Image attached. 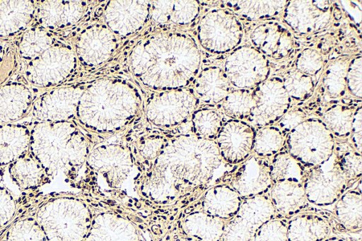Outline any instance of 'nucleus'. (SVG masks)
Instances as JSON below:
<instances>
[{
	"instance_id": "obj_47",
	"label": "nucleus",
	"mask_w": 362,
	"mask_h": 241,
	"mask_svg": "<svg viewBox=\"0 0 362 241\" xmlns=\"http://www.w3.org/2000/svg\"><path fill=\"white\" fill-rule=\"evenodd\" d=\"M323 63V57L318 51L306 48L298 55L295 69L313 77L320 71Z\"/></svg>"
},
{
	"instance_id": "obj_14",
	"label": "nucleus",
	"mask_w": 362,
	"mask_h": 241,
	"mask_svg": "<svg viewBox=\"0 0 362 241\" xmlns=\"http://www.w3.org/2000/svg\"><path fill=\"white\" fill-rule=\"evenodd\" d=\"M253 93L257 103L247 119L253 127L272 126L290 107L291 99L279 77L267 79L255 87Z\"/></svg>"
},
{
	"instance_id": "obj_49",
	"label": "nucleus",
	"mask_w": 362,
	"mask_h": 241,
	"mask_svg": "<svg viewBox=\"0 0 362 241\" xmlns=\"http://www.w3.org/2000/svg\"><path fill=\"white\" fill-rule=\"evenodd\" d=\"M165 143V140L161 136L149 137L142 140L139 143L138 153L140 159L148 163V167L147 169L150 167L157 158Z\"/></svg>"
},
{
	"instance_id": "obj_46",
	"label": "nucleus",
	"mask_w": 362,
	"mask_h": 241,
	"mask_svg": "<svg viewBox=\"0 0 362 241\" xmlns=\"http://www.w3.org/2000/svg\"><path fill=\"white\" fill-rule=\"evenodd\" d=\"M339 165L347 179L349 187L360 180L362 173L361 154L354 149H349L339 154H335Z\"/></svg>"
},
{
	"instance_id": "obj_53",
	"label": "nucleus",
	"mask_w": 362,
	"mask_h": 241,
	"mask_svg": "<svg viewBox=\"0 0 362 241\" xmlns=\"http://www.w3.org/2000/svg\"><path fill=\"white\" fill-rule=\"evenodd\" d=\"M170 241H199V240L184 235L182 236L175 237V238L171 240Z\"/></svg>"
},
{
	"instance_id": "obj_25",
	"label": "nucleus",
	"mask_w": 362,
	"mask_h": 241,
	"mask_svg": "<svg viewBox=\"0 0 362 241\" xmlns=\"http://www.w3.org/2000/svg\"><path fill=\"white\" fill-rule=\"evenodd\" d=\"M242 200L229 184H218L205 192L201 201V210L227 221L236 214Z\"/></svg>"
},
{
	"instance_id": "obj_54",
	"label": "nucleus",
	"mask_w": 362,
	"mask_h": 241,
	"mask_svg": "<svg viewBox=\"0 0 362 241\" xmlns=\"http://www.w3.org/2000/svg\"><path fill=\"white\" fill-rule=\"evenodd\" d=\"M323 241H345L344 239L338 237H329Z\"/></svg>"
},
{
	"instance_id": "obj_30",
	"label": "nucleus",
	"mask_w": 362,
	"mask_h": 241,
	"mask_svg": "<svg viewBox=\"0 0 362 241\" xmlns=\"http://www.w3.org/2000/svg\"><path fill=\"white\" fill-rule=\"evenodd\" d=\"M30 128L16 124L0 125V167L9 165L29 151Z\"/></svg>"
},
{
	"instance_id": "obj_19",
	"label": "nucleus",
	"mask_w": 362,
	"mask_h": 241,
	"mask_svg": "<svg viewBox=\"0 0 362 241\" xmlns=\"http://www.w3.org/2000/svg\"><path fill=\"white\" fill-rule=\"evenodd\" d=\"M150 1H110L103 17L108 28L125 37L139 30L150 15Z\"/></svg>"
},
{
	"instance_id": "obj_26",
	"label": "nucleus",
	"mask_w": 362,
	"mask_h": 241,
	"mask_svg": "<svg viewBox=\"0 0 362 241\" xmlns=\"http://www.w3.org/2000/svg\"><path fill=\"white\" fill-rule=\"evenodd\" d=\"M32 104L29 88L21 83H12L0 88V125L12 124L28 112Z\"/></svg>"
},
{
	"instance_id": "obj_4",
	"label": "nucleus",
	"mask_w": 362,
	"mask_h": 241,
	"mask_svg": "<svg viewBox=\"0 0 362 241\" xmlns=\"http://www.w3.org/2000/svg\"><path fill=\"white\" fill-rule=\"evenodd\" d=\"M139 109V97L132 87L120 81L101 78L84 89L76 117L89 129L112 133L127 126Z\"/></svg>"
},
{
	"instance_id": "obj_17",
	"label": "nucleus",
	"mask_w": 362,
	"mask_h": 241,
	"mask_svg": "<svg viewBox=\"0 0 362 241\" xmlns=\"http://www.w3.org/2000/svg\"><path fill=\"white\" fill-rule=\"evenodd\" d=\"M329 1H288L284 9V21L294 32L306 35L317 32L329 23Z\"/></svg>"
},
{
	"instance_id": "obj_52",
	"label": "nucleus",
	"mask_w": 362,
	"mask_h": 241,
	"mask_svg": "<svg viewBox=\"0 0 362 241\" xmlns=\"http://www.w3.org/2000/svg\"><path fill=\"white\" fill-rule=\"evenodd\" d=\"M355 151L361 153L362 148V108L361 105L357 107L351 124L350 135Z\"/></svg>"
},
{
	"instance_id": "obj_35",
	"label": "nucleus",
	"mask_w": 362,
	"mask_h": 241,
	"mask_svg": "<svg viewBox=\"0 0 362 241\" xmlns=\"http://www.w3.org/2000/svg\"><path fill=\"white\" fill-rule=\"evenodd\" d=\"M362 196L360 190L345 192L334 203V214L339 223L349 230H361L362 226Z\"/></svg>"
},
{
	"instance_id": "obj_45",
	"label": "nucleus",
	"mask_w": 362,
	"mask_h": 241,
	"mask_svg": "<svg viewBox=\"0 0 362 241\" xmlns=\"http://www.w3.org/2000/svg\"><path fill=\"white\" fill-rule=\"evenodd\" d=\"M252 241H288L287 222L275 217L267 221L257 230Z\"/></svg>"
},
{
	"instance_id": "obj_51",
	"label": "nucleus",
	"mask_w": 362,
	"mask_h": 241,
	"mask_svg": "<svg viewBox=\"0 0 362 241\" xmlns=\"http://www.w3.org/2000/svg\"><path fill=\"white\" fill-rule=\"evenodd\" d=\"M306 113L300 108L288 110L277 122V127L286 136L299 124L306 119Z\"/></svg>"
},
{
	"instance_id": "obj_8",
	"label": "nucleus",
	"mask_w": 362,
	"mask_h": 241,
	"mask_svg": "<svg viewBox=\"0 0 362 241\" xmlns=\"http://www.w3.org/2000/svg\"><path fill=\"white\" fill-rule=\"evenodd\" d=\"M333 155L325 163L305 171L302 184L308 201L314 205L327 206L334 204L349 187L339 160Z\"/></svg>"
},
{
	"instance_id": "obj_24",
	"label": "nucleus",
	"mask_w": 362,
	"mask_h": 241,
	"mask_svg": "<svg viewBox=\"0 0 362 241\" xmlns=\"http://www.w3.org/2000/svg\"><path fill=\"white\" fill-rule=\"evenodd\" d=\"M268 195L276 214L291 216L303 209L308 201L302 182L281 180L274 183Z\"/></svg>"
},
{
	"instance_id": "obj_21",
	"label": "nucleus",
	"mask_w": 362,
	"mask_h": 241,
	"mask_svg": "<svg viewBox=\"0 0 362 241\" xmlns=\"http://www.w3.org/2000/svg\"><path fill=\"white\" fill-rule=\"evenodd\" d=\"M250 39L253 47L274 60L286 58L294 47L289 30L274 21H267L254 28Z\"/></svg>"
},
{
	"instance_id": "obj_48",
	"label": "nucleus",
	"mask_w": 362,
	"mask_h": 241,
	"mask_svg": "<svg viewBox=\"0 0 362 241\" xmlns=\"http://www.w3.org/2000/svg\"><path fill=\"white\" fill-rule=\"evenodd\" d=\"M346 89L353 96H362V63L361 56L352 59L349 64L346 77Z\"/></svg>"
},
{
	"instance_id": "obj_28",
	"label": "nucleus",
	"mask_w": 362,
	"mask_h": 241,
	"mask_svg": "<svg viewBox=\"0 0 362 241\" xmlns=\"http://www.w3.org/2000/svg\"><path fill=\"white\" fill-rule=\"evenodd\" d=\"M231 84L224 70L218 66L204 69L195 80L194 91L197 99L214 105L222 102L231 91Z\"/></svg>"
},
{
	"instance_id": "obj_50",
	"label": "nucleus",
	"mask_w": 362,
	"mask_h": 241,
	"mask_svg": "<svg viewBox=\"0 0 362 241\" xmlns=\"http://www.w3.org/2000/svg\"><path fill=\"white\" fill-rule=\"evenodd\" d=\"M16 210L17 203L13 195L5 187H0V229L13 219Z\"/></svg>"
},
{
	"instance_id": "obj_36",
	"label": "nucleus",
	"mask_w": 362,
	"mask_h": 241,
	"mask_svg": "<svg viewBox=\"0 0 362 241\" xmlns=\"http://www.w3.org/2000/svg\"><path fill=\"white\" fill-rule=\"evenodd\" d=\"M356 108L354 105L342 104L332 105L325 111L321 120L333 135L339 138L348 137Z\"/></svg>"
},
{
	"instance_id": "obj_22",
	"label": "nucleus",
	"mask_w": 362,
	"mask_h": 241,
	"mask_svg": "<svg viewBox=\"0 0 362 241\" xmlns=\"http://www.w3.org/2000/svg\"><path fill=\"white\" fill-rule=\"evenodd\" d=\"M84 241H141V235L131 221L120 214L107 211L93 217Z\"/></svg>"
},
{
	"instance_id": "obj_38",
	"label": "nucleus",
	"mask_w": 362,
	"mask_h": 241,
	"mask_svg": "<svg viewBox=\"0 0 362 241\" xmlns=\"http://www.w3.org/2000/svg\"><path fill=\"white\" fill-rule=\"evenodd\" d=\"M253 90L236 89L231 90L222 101L225 114L232 119H247L256 106Z\"/></svg>"
},
{
	"instance_id": "obj_2",
	"label": "nucleus",
	"mask_w": 362,
	"mask_h": 241,
	"mask_svg": "<svg viewBox=\"0 0 362 241\" xmlns=\"http://www.w3.org/2000/svg\"><path fill=\"white\" fill-rule=\"evenodd\" d=\"M201 53L189 36L158 33L141 40L130 55L132 73L154 89L175 90L187 86L197 76Z\"/></svg>"
},
{
	"instance_id": "obj_41",
	"label": "nucleus",
	"mask_w": 362,
	"mask_h": 241,
	"mask_svg": "<svg viewBox=\"0 0 362 241\" xmlns=\"http://www.w3.org/2000/svg\"><path fill=\"white\" fill-rule=\"evenodd\" d=\"M286 136L275 126L259 128L256 131L252 152L260 158H268L279 153L284 146Z\"/></svg>"
},
{
	"instance_id": "obj_27",
	"label": "nucleus",
	"mask_w": 362,
	"mask_h": 241,
	"mask_svg": "<svg viewBox=\"0 0 362 241\" xmlns=\"http://www.w3.org/2000/svg\"><path fill=\"white\" fill-rule=\"evenodd\" d=\"M8 166L12 181L23 192L35 190L51 181V177L29 151Z\"/></svg>"
},
{
	"instance_id": "obj_1",
	"label": "nucleus",
	"mask_w": 362,
	"mask_h": 241,
	"mask_svg": "<svg viewBox=\"0 0 362 241\" xmlns=\"http://www.w3.org/2000/svg\"><path fill=\"white\" fill-rule=\"evenodd\" d=\"M223 159L215 140L180 134L165 142L138 182L140 194L151 202L179 200L207 183Z\"/></svg>"
},
{
	"instance_id": "obj_5",
	"label": "nucleus",
	"mask_w": 362,
	"mask_h": 241,
	"mask_svg": "<svg viewBox=\"0 0 362 241\" xmlns=\"http://www.w3.org/2000/svg\"><path fill=\"white\" fill-rule=\"evenodd\" d=\"M93 217L86 202L71 196L47 200L35 216L47 241H84Z\"/></svg>"
},
{
	"instance_id": "obj_16",
	"label": "nucleus",
	"mask_w": 362,
	"mask_h": 241,
	"mask_svg": "<svg viewBox=\"0 0 362 241\" xmlns=\"http://www.w3.org/2000/svg\"><path fill=\"white\" fill-rule=\"evenodd\" d=\"M83 90L81 88L66 87L47 92L35 101L33 116L37 122L71 121L76 117L78 104Z\"/></svg>"
},
{
	"instance_id": "obj_55",
	"label": "nucleus",
	"mask_w": 362,
	"mask_h": 241,
	"mask_svg": "<svg viewBox=\"0 0 362 241\" xmlns=\"http://www.w3.org/2000/svg\"><path fill=\"white\" fill-rule=\"evenodd\" d=\"M2 57H3V47H2V45L0 42V63L2 60Z\"/></svg>"
},
{
	"instance_id": "obj_13",
	"label": "nucleus",
	"mask_w": 362,
	"mask_h": 241,
	"mask_svg": "<svg viewBox=\"0 0 362 241\" xmlns=\"http://www.w3.org/2000/svg\"><path fill=\"white\" fill-rule=\"evenodd\" d=\"M224 71L231 86L251 89L267 79L270 71L268 59L252 46H241L226 58Z\"/></svg>"
},
{
	"instance_id": "obj_37",
	"label": "nucleus",
	"mask_w": 362,
	"mask_h": 241,
	"mask_svg": "<svg viewBox=\"0 0 362 241\" xmlns=\"http://www.w3.org/2000/svg\"><path fill=\"white\" fill-rule=\"evenodd\" d=\"M270 174L273 184L281 180H296L302 182L307 168L294 159L288 152H279L271 160Z\"/></svg>"
},
{
	"instance_id": "obj_44",
	"label": "nucleus",
	"mask_w": 362,
	"mask_h": 241,
	"mask_svg": "<svg viewBox=\"0 0 362 241\" xmlns=\"http://www.w3.org/2000/svg\"><path fill=\"white\" fill-rule=\"evenodd\" d=\"M6 241H47V239L34 216L16 222L8 230Z\"/></svg>"
},
{
	"instance_id": "obj_29",
	"label": "nucleus",
	"mask_w": 362,
	"mask_h": 241,
	"mask_svg": "<svg viewBox=\"0 0 362 241\" xmlns=\"http://www.w3.org/2000/svg\"><path fill=\"white\" fill-rule=\"evenodd\" d=\"M199 13V4L194 0L153 1L150 7L151 19L158 24H189Z\"/></svg>"
},
{
	"instance_id": "obj_7",
	"label": "nucleus",
	"mask_w": 362,
	"mask_h": 241,
	"mask_svg": "<svg viewBox=\"0 0 362 241\" xmlns=\"http://www.w3.org/2000/svg\"><path fill=\"white\" fill-rule=\"evenodd\" d=\"M243 35L241 23L235 14L226 9L210 11L199 23V41L211 53L223 54L234 50Z\"/></svg>"
},
{
	"instance_id": "obj_43",
	"label": "nucleus",
	"mask_w": 362,
	"mask_h": 241,
	"mask_svg": "<svg viewBox=\"0 0 362 241\" xmlns=\"http://www.w3.org/2000/svg\"><path fill=\"white\" fill-rule=\"evenodd\" d=\"M282 82L290 98L297 101L308 99L311 96L315 88L313 78L295 68L284 73Z\"/></svg>"
},
{
	"instance_id": "obj_39",
	"label": "nucleus",
	"mask_w": 362,
	"mask_h": 241,
	"mask_svg": "<svg viewBox=\"0 0 362 241\" xmlns=\"http://www.w3.org/2000/svg\"><path fill=\"white\" fill-rule=\"evenodd\" d=\"M53 38L45 30L30 28L23 35L19 44V52L23 59L30 62L53 46Z\"/></svg>"
},
{
	"instance_id": "obj_12",
	"label": "nucleus",
	"mask_w": 362,
	"mask_h": 241,
	"mask_svg": "<svg viewBox=\"0 0 362 241\" xmlns=\"http://www.w3.org/2000/svg\"><path fill=\"white\" fill-rule=\"evenodd\" d=\"M275 216L268 195L243 199L236 214L226 221L221 241H252L259 227Z\"/></svg>"
},
{
	"instance_id": "obj_31",
	"label": "nucleus",
	"mask_w": 362,
	"mask_h": 241,
	"mask_svg": "<svg viewBox=\"0 0 362 241\" xmlns=\"http://www.w3.org/2000/svg\"><path fill=\"white\" fill-rule=\"evenodd\" d=\"M226 221L199 210L186 215L182 221L184 235L199 241H221Z\"/></svg>"
},
{
	"instance_id": "obj_32",
	"label": "nucleus",
	"mask_w": 362,
	"mask_h": 241,
	"mask_svg": "<svg viewBox=\"0 0 362 241\" xmlns=\"http://www.w3.org/2000/svg\"><path fill=\"white\" fill-rule=\"evenodd\" d=\"M35 8L33 1H0V37H8L24 29Z\"/></svg>"
},
{
	"instance_id": "obj_11",
	"label": "nucleus",
	"mask_w": 362,
	"mask_h": 241,
	"mask_svg": "<svg viewBox=\"0 0 362 241\" xmlns=\"http://www.w3.org/2000/svg\"><path fill=\"white\" fill-rule=\"evenodd\" d=\"M76 66V57L71 49L54 45L28 63L25 74L33 86H52L68 78Z\"/></svg>"
},
{
	"instance_id": "obj_10",
	"label": "nucleus",
	"mask_w": 362,
	"mask_h": 241,
	"mask_svg": "<svg viewBox=\"0 0 362 241\" xmlns=\"http://www.w3.org/2000/svg\"><path fill=\"white\" fill-rule=\"evenodd\" d=\"M197 105V98L189 90H170L148 100L146 116L156 127L170 128L186 122L195 111Z\"/></svg>"
},
{
	"instance_id": "obj_42",
	"label": "nucleus",
	"mask_w": 362,
	"mask_h": 241,
	"mask_svg": "<svg viewBox=\"0 0 362 241\" xmlns=\"http://www.w3.org/2000/svg\"><path fill=\"white\" fill-rule=\"evenodd\" d=\"M350 58L339 59L329 64L323 78L324 87L331 98L342 97L346 93V77Z\"/></svg>"
},
{
	"instance_id": "obj_15",
	"label": "nucleus",
	"mask_w": 362,
	"mask_h": 241,
	"mask_svg": "<svg viewBox=\"0 0 362 241\" xmlns=\"http://www.w3.org/2000/svg\"><path fill=\"white\" fill-rule=\"evenodd\" d=\"M255 134V127L243 120L230 119L224 122L215 139L223 160L236 165L248 158Z\"/></svg>"
},
{
	"instance_id": "obj_9",
	"label": "nucleus",
	"mask_w": 362,
	"mask_h": 241,
	"mask_svg": "<svg viewBox=\"0 0 362 241\" xmlns=\"http://www.w3.org/2000/svg\"><path fill=\"white\" fill-rule=\"evenodd\" d=\"M86 165L110 189H119L132 175L134 160L129 148L116 143L97 146L90 151Z\"/></svg>"
},
{
	"instance_id": "obj_3",
	"label": "nucleus",
	"mask_w": 362,
	"mask_h": 241,
	"mask_svg": "<svg viewBox=\"0 0 362 241\" xmlns=\"http://www.w3.org/2000/svg\"><path fill=\"white\" fill-rule=\"evenodd\" d=\"M29 151L51 179H76L90 151L88 139L71 121L37 122L30 128Z\"/></svg>"
},
{
	"instance_id": "obj_20",
	"label": "nucleus",
	"mask_w": 362,
	"mask_h": 241,
	"mask_svg": "<svg viewBox=\"0 0 362 241\" xmlns=\"http://www.w3.org/2000/svg\"><path fill=\"white\" fill-rule=\"evenodd\" d=\"M117 47L115 34L107 26L95 25L86 28L76 42V54L84 64L89 66L106 61Z\"/></svg>"
},
{
	"instance_id": "obj_34",
	"label": "nucleus",
	"mask_w": 362,
	"mask_h": 241,
	"mask_svg": "<svg viewBox=\"0 0 362 241\" xmlns=\"http://www.w3.org/2000/svg\"><path fill=\"white\" fill-rule=\"evenodd\" d=\"M225 5L235 16L247 20L275 16L281 13L288 1H224Z\"/></svg>"
},
{
	"instance_id": "obj_56",
	"label": "nucleus",
	"mask_w": 362,
	"mask_h": 241,
	"mask_svg": "<svg viewBox=\"0 0 362 241\" xmlns=\"http://www.w3.org/2000/svg\"><path fill=\"white\" fill-rule=\"evenodd\" d=\"M1 170H2V167H0V177H1Z\"/></svg>"
},
{
	"instance_id": "obj_33",
	"label": "nucleus",
	"mask_w": 362,
	"mask_h": 241,
	"mask_svg": "<svg viewBox=\"0 0 362 241\" xmlns=\"http://www.w3.org/2000/svg\"><path fill=\"white\" fill-rule=\"evenodd\" d=\"M328 222L314 214H302L287 222L288 241H323L329 237Z\"/></svg>"
},
{
	"instance_id": "obj_40",
	"label": "nucleus",
	"mask_w": 362,
	"mask_h": 241,
	"mask_svg": "<svg viewBox=\"0 0 362 241\" xmlns=\"http://www.w3.org/2000/svg\"><path fill=\"white\" fill-rule=\"evenodd\" d=\"M189 122L192 134L210 140H215L223 124L216 111L207 108L195 110Z\"/></svg>"
},
{
	"instance_id": "obj_6",
	"label": "nucleus",
	"mask_w": 362,
	"mask_h": 241,
	"mask_svg": "<svg viewBox=\"0 0 362 241\" xmlns=\"http://www.w3.org/2000/svg\"><path fill=\"white\" fill-rule=\"evenodd\" d=\"M287 152L306 168L322 165L334 154V135L317 118L305 119L286 138Z\"/></svg>"
},
{
	"instance_id": "obj_18",
	"label": "nucleus",
	"mask_w": 362,
	"mask_h": 241,
	"mask_svg": "<svg viewBox=\"0 0 362 241\" xmlns=\"http://www.w3.org/2000/svg\"><path fill=\"white\" fill-rule=\"evenodd\" d=\"M228 182L242 199L266 194L273 184L269 160L250 156L229 177Z\"/></svg>"
},
{
	"instance_id": "obj_23",
	"label": "nucleus",
	"mask_w": 362,
	"mask_h": 241,
	"mask_svg": "<svg viewBox=\"0 0 362 241\" xmlns=\"http://www.w3.org/2000/svg\"><path fill=\"white\" fill-rule=\"evenodd\" d=\"M35 12L40 24L45 28L57 29L76 23L84 12L82 1H42Z\"/></svg>"
}]
</instances>
